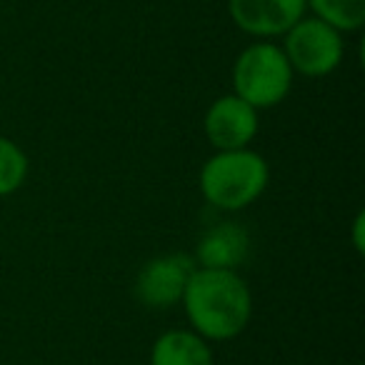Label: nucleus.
Segmentation results:
<instances>
[{
	"label": "nucleus",
	"mask_w": 365,
	"mask_h": 365,
	"mask_svg": "<svg viewBox=\"0 0 365 365\" xmlns=\"http://www.w3.org/2000/svg\"><path fill=\"white\" fill-rule=\"evenodd\" d=\"M31 163L21 145L13 138L0 135V198L13 195L26 185Z\"/></svg>",
	"instance_id": "obj_11"
},
{
	"label": "nucleus",
	"mask_w": 365,
	"mask_h": 365,
	"mask_svg": "<svg viewBox=\"0 0 365 365\" xmlns=\"http://www.w3.org/2000/svg\"><path fill=\"white\" fill-rule=\"evenodd\" d=\"M260 110L238 98L235 93L215 98L208 106L203 118L205 140L215 150H238V148H250L260 128Z\"/></svg>",
	"instance_id": "obj_6"
},
{
	"label": "nucleus",
	"mask_w": 365,
	"mask_h": 365,
	"mask_svg": "<svg viewBox=\"0 0 365 365\" xmlns=\"http://www.w3.org/2000/svg\"><path fill=\"white\" fill-rule=\"evenodd\" d=\"M180 305L190 330L208 343L238 338L253 318V293L238 270L195 265Z\"/></svg>",
	"instance_id": "obj_1"
},
{
	"label": "nucleus",
	"mask_w": 365,
	"mask_h": 365,
	"mask_svg": "<svg viewBox=\"0 0 365 365\" xmlns=\"http://www.w3.org/2000/svg\"><path fill=\"white\" fill-rule=\"evenodd\" d=\"M250 253V233L235 220L215 223L200 235L195 245V265L198 268L238 270Z\"/></svg>",
	"instance_id": "obj_8"
},
{
	"label": "nucleus",
	"mask_w": 365,
	"mask_h": 365,
	"mask_svg": "<svg viewBox=\"0 0 365 365\" xmlns=\"http://www.w3.org/2000/svg\"><path fill=\"white\" fill-rule=\"evenodd\" d=\"M305 8L343 36L365 26V0H305Z\"/></svg>",
	"instance_id": "obj_10"
},
{
	"label": "nucleus",
	"mask_w": 365,
	"mask_h": 365,
	"mask_svg": "<svg viewBox=\"0 0 365 365\" xmlns=\"http://www.w3.org/2000/svg\"><path fill=\"white\" fill-rule=\"evenodd\" d=\"M305 11V0H228L230 21L255 41L283 38Z\"/></svg>",
	"instance_id": "obj_7"
},
{
	"label": "nucleus",
	"mask_w": 365,
	"mask_h": 365,
	"mask_svg": "<svg viewBox=\"0 0 365 365\" xmlns=\"http://www.w3.org/2000/svg\"><path fill=\"white\" fill-rule=\"evenodd\" d=\"M150 365H215L213 348L190 328H170L155 338Z\"/></svg>",
	"instance_id": "obj_9"
},
{
	"label": "nucleus",
	"mask_w": 365,
	"mask_h": 365,
	"mask_svg": "<svg viewBox=\"0 0 365 365\" xmlns=\"http://www.w3.org/2000/svg\"><path fill=\"white\" fill-rule=\"evenodd\" d=\"M270 182V165L253 148L215 150L203 163L198 188L205 203L223 213L245 210L265 193Z\"/></svg>",
	"instance_id": "obj_2"
},
{
	"label": "nucleus",
	"mask_w": 365,
	"mask_h": 365,
	"mask_svg": "<svg viewBox=\"0 0 365 365\" xmlns=\"http://www.w3.org/2000/svg\"><path fill=\"white\" fill-rule=\"evenodd\" d=\"M350 240H353V248L358 250V253H363L365 250V213L363 210L355 213L353 228H350Z\"/></svg>",
	"instance_id": "obj_12"
},
{
	"label": "nucleus",
	"mask_w": 365,
	"mask_h": 365,
	"mask_svg": "<svg viewBox=\"0 0 365 365\" xmlns=\"http://www.w3.org/2000/svg\"><path fill=\"white\" fill-rule=\"evenodd\" d=\"M195 270V260L185 253H165L148 260L135 278V298L145 308L165 310L180 305L185 285Z\"/></svg>",
	"instance_id": "obj_5"
},
{
	"label": "nucleus",
	"mask_w": 365,
	"mask_h": 365,
	"mask_svg": "<svg viewBox=\"0 0 365 365\" xmlns=\"http://www.w3.org/2000/svg\"><path fill=\"white\" fill-rule=\"evenodd\" d=\"M283 53L295 76L325 78L343 63V33L315 16H303L283 36Z\"/></svg>",
	"instance_id": "obj_4"
},
{
	"label": "nucleus",
	"mask_w": 365,
	"mask_h": 365,
	"mask_svg": "<svg viewBox=\"0 0 365 365\" xmlns=\"http://www.w3.org/2000/svg\"><path fill=\"white\" fill-rule=\"evenodd\" d=\"M230 78L235 96L255 110H268L290 96L295 73L278 43L255 41L238 53Z\"/></svg>",
	"instance_id": "obj_3"
}]
</instances>
